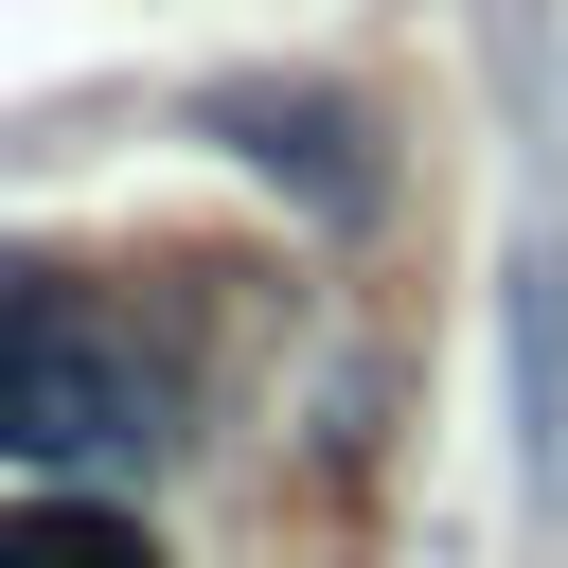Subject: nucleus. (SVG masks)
Segmentation results:
<instances>
[{"instance_id":"f257e3e1","label":"nucleus","mask_w":568,"mask_h":568,"mask_svg":"<svg viewBox=\"0 0 568 568\" xmlns=\"http://www.w3.org/2000/svg\"><path fill=\"white\" fill-rule=\"evenodd\" d=\"M160 444H178L160 337H124L71 266H0V462L106 479V462H160Z\"/></svg>"},{"instance_id":"f03ea898","label":"nucleus","mask_w":568,"mask_h":568,"mask_svg":"<svg viewBox=\"0 0 568 568\" xmlns=\"http://www.w3.org/2000/svg\"><path fill=\"white\" fill-rule=\"evenodd\" d=\"M195 124H213L248 178H284L302 213H373V195H390V124H373V89H337V71H213Z\"/></svg>"},{"instance_id":"7ed1b4c3","label":"nucleus","mask_w":568,"mask_h":568,"mask_svg":"<svg viewBox=\"0 0 568 568\" xmlns=\"http://www.w3.org/2000/svg\"><path fill=\"white\" fill-rule=\"evenodd\" d=\"M497 373H515V479L532 515H568V231L497 266Z\"/></svg>"},{"instance_id":"20e7f679","label":"nucleus","mask_w":568,"mask_h":568,"mask_svg":"<svg viewBox=\"0 0 568 568\" xmlns=\"http://www.w3.org/2000/svg\"><path fill=\"white\" fill-rule=\"evenodd\" d=\"M0 568H160V532L106 479H36V497H0Z\"/></svg>"}]
</instances>
